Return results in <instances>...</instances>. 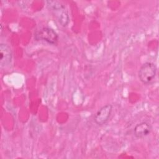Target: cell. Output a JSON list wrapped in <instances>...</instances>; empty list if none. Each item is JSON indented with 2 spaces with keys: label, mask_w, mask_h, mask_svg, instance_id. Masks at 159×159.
<instances>
[{
  "label": "cell",
  "mask_w": 159,
  "mask_h": 159,
  "mask_svg": "<svg viewBox=\"0 0 159 159\" xmlns=\"http://www.w3.org/2000/svg\"><path fill=\"white\" fill-rule=\"evenodd\" d=\"M157 75V66L152 62H145L140 68L138 76L140 81L145 84L151 83Z\"/></svg>",
  "instance_id": "2"
},
{
  "label": "cell",
  "mask_w": 159,
  "mask_h": 159,
  "mask_svg": "<svg viewBox=\"0 0 159 159\" xmlns=\"http://www.w3.org/2000/svg\"><path fill=\"white\" fill-rule=\"evenodd\" d=\"M112 111V106L111 104H106L101 107L94 116V120L98 125L105 124L109 120Z\"/></svg>",
  "instance_id": "4"
},
{
  "label": "cell",
  "mask_w": 159,
  "mask_h": 159,
  "mask_svg": "<svg viewBox=\"0 0 159 159\" xmlns=\"http://www.w3.org/2000/svg\"><path fill=\"white\" fill-rule=\"evenodd\" d=\"M34 38L38 41H43L50 44H56L58 40L57 32L49 27H42L34 33Z\"/></svg>",
  "instance_id": "3"
},
{
  "label": "cell",
  "mask_w": 159,
  "mask_h": 159,
  "mask_svg": "<svg viewBox=\"0 0 159 159\" xmlns=\"http://www.w3.org/2000/svg\"><path fill=\"white\" fill-rule=\"evenodd\" d=\"M46 2L47 7L53 12L59 23L63 27L66 26L69 22V16L65 6L57 1H47Z\"/></svg>",
  "instance_id": "1"
},
{
  "label": "cell",
  "mask_w": 159,
  "mask_h": 159,
  "mask_svg": "<svg viewBox=\"0 0 159 159\" xmlns=\"http://www.w3.org/2000/svg\"><path fill=\"white\" fill-rule=\"evenodd\" d=\"M0 51H1V58H0V64L1 67H5L8 65L12 58V53L10 48L6 44L1 43L0 45Z\"/></svg>",
  "instance_id": "6"
},
{
  "label": "cell",
  "mask_w": 159,
  "mask_h": 159,
  "mask_svg": "<svg viewBox=\"0 0 159 159\" xmlns=\"http://www.w3.org/2000/svg\"><path fill=\"white\" fill-rule=\"evenodd\" d=\"M152 130L150 124L146 122H142L137 124L134 129V134L137 138H143L150 134Z\"/></svg>",
  "instance_id": "5"
}]
</instances>
